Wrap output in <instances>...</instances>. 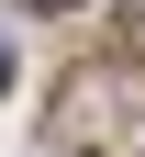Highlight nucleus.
Wrapping results in <instances>:
<instances>
[{
  "label": "nucleus",
  "instance_id": "nucleus-1",
  "mask_svg": "<svg viewBox=\"0 0 145 157\" xmlns=\"http://www.w3.org/2000/svg\"><path fill=\"white\" fill-rule=\"evenodd\" d=\"M34 11H67V0H34Z\"/></svg>",
  "mask_w": 145,
  "mask_h": 157
},
{
  "label": "nucleus",
  "instance_id": "nucleus-2",
  "mask_svg": "<svg viewBox=\"0 0 145 157\" xmlns=\"http://www.w3.org/2000/svg\"><path fill=\"white\" fill-rule=\"evenodd\" d=\"M0 78H11V45H0Z\"/></svg>",
  "mask_w": 145,
  "mask_h": 157
}]
</instances>
